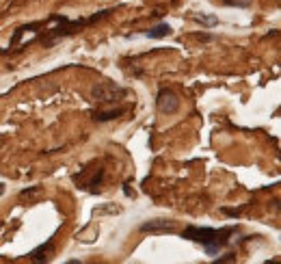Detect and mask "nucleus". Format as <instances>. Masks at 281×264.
Wrapping results in <instances>:
<instances>
[{
  "label": "nucleus",
  "instance_id": "nucleus-1",
  "mask_svg": "<svg viewBox=\"0 0 281 264\" xmlns=\"http://www.w3.org/2000/svg\"><path fill=\"white\" fill-rule=\"evenodd\" d=\"M234 234V227H197V225H188L186 230L182 232V238L186 241H193V243H199L203 245V249L208 256H216L221 247L229 243V236Z\"/></svg>",
  "mask_w": 281,
  "mask_h": 264
},
{
  "label": "nucleus",
  "instance_id": "nucleus-2",
  "mask_svg": "<svg viewBox=\"0 0 281 264\" xmlns=\"http://www.w3.org/2000/svg\"><path fill=\"white\" fill-rule=\"evenodd\" d=\"M128 95V89L119 87L117 83H111V80H104V83H97L91 89V98L99 104H115L121 102V100Z\"/></svg>",
  "mask_w": 281,
  "mask_h": 264
},
{
  "label": "nucleus",
  "instance_id": "nucleus-3",
  "mask_svg": "<svg viewBox=\"0 0 281 264\" xmlns=\"http://www.w3.org/2000/svg\"><path fill=\"white\" fill-rule=\"evenodd\" d=\"M54 20L61 22V26H54V29H50L46 35H43V37H41L43 45H52L54 41H59L61 37L74 35L76 31H80L87 24V20H67V17H61V15H57Z\"/></svg>",
  "mask_w": 281,
  "mask_h": 264
},
{
  "label": "nucleus",
  "instance_id": "nucleus-4",
  "mask_svg": "<svg viewBox=\"0 0 281 264\" xmlns=\"http://www.w3.org/2000/svg\"><path fill=\"white\" fill-rule=\"evenodd\" d=\"M156 106L162 115H173L180 111V98L171 89H160L156 95Z\"/></svg>",
  "mask_w": 281,
  "mask_h": 264
},
{
  "label": "nucleus",
  "instance_id": "nucleus-5",
  "mask_svg": "<svg viewBox=\"0 0 281 264\" xmlns=\"http://www.w3.org/2000/svg\"><path fill=\"white\" fill-rule=\"evenodd\" d=\"M175 230V221H167V219H154V221H145L141 223V232L145 234H165V232H173Z\"/></svg>",
  "mask_w": 281,
  "mask_h": 264
},
{
  "label": "nucleus",
  "instance_id": "nucleus-6",
  "mask_svg": "<svg viewBox=\"0 0 281 264\" xmlns=\"http://www.w3.org/2000/svg\"><path fill=\"white\" fill-rule=\"evenodd\" d=\"M52 249H54V243H52V241L43 243L41 247H37V249H35V251L31 253V260H33V262H48V260H50Z\"/></svg>",
  "mask_w": 281,
  "mask_h": 264
},
{
  "label": "nucleus",
  "instance_id": "nucleus-7",
  "mask_svg": "<svg viewBox=\"0 0 281 264\" xmlns=\"http://www.w3.org/2000/svg\"><path fill=\"white\" fill-rule=\"evenodd\" d=\"M171 33H173V29H171L167 22H160V24L154 26V29L145 31V37H149V39H162V37H169Z\"/></svg>",
  "mask_w": 281,
  "mask_h": 264
},
{
  "label": "nucleus",
  "instance_id": "nucleus-8",
  "mask_svg": "<svg viewBox=\"0 0 281 264\" xmlns=\"http://www.w3.org/2000/svg\"><path fill=\"white\" fill-rule=\"evenodd\" d=\"M123 111H125V108H111V111H97V113H93V119L99 122V124H104V122H113V119H117V117H121Z\"/></svg>",
  "mask_w": 281,
  "mask_h": 264
},
{
  "label": "nucleus",
  "instance_id": "nucleus-9",
  "mask_svg": "<svg viewBox=\"0 0 281 264\" xmlns=\"http://www.w3.org/2000/svg\"><path fill=\"white\" fill-rule=\"evenodd\" d=\"M193 20H197V22H201L203 26H216L219 24V17H214V15H199V13H195L193 15Z\"/></svg>",
  "mask_w": 281,
  "mask_h": 264
},
{
  "label": "nucleus",
  "instance_id": "nucleus-10",
  "mask_svg": "<svg viewBox=\"0 0 281 264\" xmlns=\"http://www.w3.org/2000/svg\"><path fill=\"white\" fill-rule=\"evenodd\" d=\"M227 7H236V9H249L253 0H223Z\"/></svg>",
  "mask_w": 281,
  "mask_h": 264
},
{
  "label": "nucleus",
  "instance_id": "nucleus-11",
  "mask_svg": "<svg viewBox=\"0 0 281 264\" xmlns=\"http://www.w3.org/2000/svg\"><path fill=\"white\" fill-rule=\"evenodd\" d=\"M234 260H236V253H225L223 258H216L214 262L216 264H223V262H234Z\"/></svg>",
  "mask_w": 281,
  "mask_h": 264
},
{
  "label": "nucleus",
  "instance_id": "nucleus-12",
  "mask_svg": "<svg viewBox=\"0 0 281 264\" xmlns=\"http://www.w3.org/2000/svg\"><path fill=\"white\" fill-rule=\"evenodd\" d=\"M123 193H125V195H128V197L132 195V190H130V186H128V184H123Z\"/></svg>",
  "mask_w": 281,
  "mask_h": 264
},
{
  "label": "nucleus",
  "instance_id": "nucleus-13",
  "mask_svg": "<svg viewBox=\"0 0 281 264\" xmlns=\"http://www.w3.org/2000/svg\"><path fill=\"white\" fill-rule=\"evenodd\" d=\"M3 195H5V184L0 182V197H3Z\"/></svg>",
  "mask_w": 281,
  "mask_h": 264
},
{
  "label": "nucleus",
  "instance_id": "nucleus-14",
  "mask_svg": "<svg viewBox=\"0 0 281 264\" xmlns=\"http://www.w3.org/2000/svg\"><path fill=\"white\" fill-rule=\"evenodd\" d=\"M3 52H5V50H0V54H3Z\"/></svg>",
  "mask_w": 281,
  "mask_h": 264
}]
</instances>
